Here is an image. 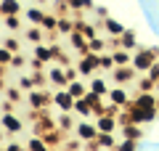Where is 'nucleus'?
<instances>
[{
    "mask_svg": "<svg viewBox=\"0 0 159 151\" xmlns=\"http://www.w3.org/2000/svg\"><path fill=\"white\" fill-rule=\"evenodd\" d=\"M74 114H77V119H93L96 117V109H93V103L82 95V98H74Z\"/></svg>",
    "mask_w": 159,
    "mask_h": 151,
    "instance_id": "obj_12",
    "label": "nucleus"
},
{
    "mask_svg": "<svg viewBox=\"0 0 159 151\" xmlns=\"http://www.w3.org/2000/svg\"><path fill=\"white\" fill-rule=\"evenodd\" d=\"M53 106L58 112H74V95L66 88H53Z\"/></svg>",
    "mask_w": 159,
    "mask_h": 151,
    "instance_id": "obj_5",
    "label": "nucleus"
},
{
    "mask_svg": "<svg viewBox=\"0 0 159 151\" xmlns=\"http://www.w3.org/2000/svg\"><path fill=\"white\" fill-rule=\"evenodd\" d=\"M148 50L154 53V58H159V48H157V45H148Z\"/></svg>",
    "mask_w": 159,
    "mask_h": 151,
    "instance_id": "obj_42",
    "label": "nucleus"
},
{
    "mask_svg": "<svg viewBox=\"0 0 159 151\" xmlns=\"http://www.w3.org/2000/svg\"><path fill=\"white\" fill-rule=\"evenodd\" d=\"M56 61L66 66V64H69V53H64V50H58V58H56Z\"/></svg>",
    "mask_w": 159,
    "mask_h": 151,
    "instance_id": "obj_41",
    "label": "nucleus"
},
{
    "mask_svg": "<svg viewBox=\"0 0 159 151\" xmlns=\"http://www.w3.org/2000/svg\"><path fill=\"white\" fill-rule=\"evenodd\" d=\"M154 88H157V82H154L148 74H143V77L138 80V90H154ZM154 93H157V90H154Z\"/></svg>",
    "mask_w": 159,
    "mask_h": 151,
    "instance_id": "obj_33",
    "label": "nucleus"
},
{
    "mask_svg": "<svg viewBox=\"0 0 159 151\" xmlns=\"http://www.w3.org/2000/svg\"><path fill=\"white\" fill-rule=\"evenodd\" d=\"M157 61L154 58V53L148 48H138V50H133V66L138 69V74H146L148 69H151V64Z\"/></svg>",
    "mask_w": 159,
    "mask_h": 151,
    "instance_id": "obj_4",
    "label": "nucleus"
},
{
    "mask_svg": "<svg viewBox=\"0 0 159 151\" xmlns=\"http://www.w3.org/2000/svg\"><path fill=\"white\" fill-rule=\"evenodd\" d=\"M64 72H66V80H69V82L80 77V69H77V66H72V64H66V66H64Z\"/></svg>",
    "mask_w": 159,
    "mask_h": 151,
    "instance_id": "obj_37",
    "label": "nucleus"
},
{
    "mask_svg": "<svg viewBox=\"0 0 159 151\" xmlns=\"http://www.w3.org/2000/svg\"><path fill=\"white\" fill-rule=\"evenodd\" d=\"M157 109H159V103H157Z\"/></svg>",
    "mask_w": 159,
    "mask_h": 151,
    "instance_id": "obj_46",
    "label": "nucleus"
},
{
    "mask_svg": "<svg viewBox=\"0 0 159 151\" xmlns=\"http://www.w3.org/2000/svg\"><path fill=\"white\" fill-rule=\"evenodd\" d=\"M3 45H6V48H8V50H11V53H21V40H19V37H16V34H13V32H11V34H8V37H6V40H3Z\"/></svg>",
    "mask_w": 159,
    "mask_h": 151,
    "instance_id": "obj_30",
    "label": "nucleus"
},
{
    "mask_svg": "<svg viewBox=\"0 0 159 151\" xmlns=\"http://www.w3.org/2000/svg\"><path fill=\"white\" fill-rule=\"evenodd\" d=\"M27 103H29L32 112H43V109L53 106V90H45V88L27 90Z\"/></svg>",
    "mask_w": 159,
    "mask_h": 151,
    "instance_id": "obj_1",
    "label": "nucleus"
},
{
    "mask_svg": "<svg viewBox=\"0 0 159 151\" xmlns=\"http://www.w3.org/2000/svg\"><path fill=\"white\" fill-rule=\"evenodd\" d=\"M93 119L98 125V133H119V119L111 117V114H98Z\"/></svg>",
    "mask_w": 159,
    "mask_h": 151,
    "instance_id": "obj_11",
    "label": "nucleus"
},
{
    "mask_svg": "<svg viewBox=\"0 0 159 151\" xmlns=\"http://www.w3.org/2000/svg\"><path fill=\"white\" fill-rule=\"evenodd\" d=\"M88 50H93V53H103V50H109V37H101V34L90 37V40H88Z\"/></svg>",
    "mask_w": 159,
    "mask_h": 151,
    "instance_id": "obj_22",
    "label": "nucleus"
},
{
    "mask_svg": "<svg viewBox=\"0 0 159 151\" xmlns=\"http://www.w3.org/2000/svg\"><path fill=\"white\" fill-rule=\"evenodd\" d=\"M3 27H6L8 32L16 34L19 29H21V13H11V16H3Z\"/></svg>",
    "mask_w": 159,
    "mask_h": 151,
    "instance_id": "obj_24",
    "label": "nucleus"
},
{
    "mask_svg": "<svg viewBox=\"0 0 159 151\" xmlns=\"http://www.w3.org/2000/svg\"><path fill=\"white\" fill-rule=\"evenodd\" d=\"M119 133H98L96 135V149H117Z\"/></svg>",
    "mask_w": 159,
    "mask_h": 151,
    "instance_id": "obj_17",
    "label": "nucleus"
},
{
    "mask_svg": "<svg viewBox=\"0 0 159 151\" xmlns=\"http://www.w3.org/2000/svg\"><path fill=\"white\" fill-rule=\"evenodd\" d=\"M6 149H8V151H24V149H27V143H16V140H8Z\"/></svg>",
    "mask_w": 159,
    "mask_h": 151,
    "instance_id": "obj_40",
    "label": "nucleus"
},
{
    "mask_svg": "<svg viewBox=\"0 0 159 151\" xmlns=\"http://www.w3.org/2000/svg\"><path fill=\"white\" fill-rule=\"evenodd\" d=\"M98 66H101V72H111L117 64H114V56L111 50H103V53H98Z\"/></svg>",
    "mask_w": 159,
    "mask_h": 151,
    "instance_id": "obj_28",
    "label": "nucleus"
},
{
    "mask_svg": "<svg viewBox=\"0 0 159 151\" xmlns=\"http://www.w3.org/2000/svg\"><path fill=\"white\" fill-rule=\"evenodd\" d=\"M138 143H141V140H133V138H119L117 149H122V151H135V149H138Z\"/></svg>",
    "mask_w": 159,
    "mask_h": 151,
    "instance_id": "obj_32",
    "label": "nucleus"
},
{
    "mask_svg": "<svg viewBox=\"0 0 159 151\" xmlns=\"http://www.w3.org/2000/svg\"><path fill=\"white\" fill-rule=\"evenodd\" d=\"M66 3H69V8H72V13H74V16H80L82 11H90V8L96 6L93 0H66Z\"/></svg>",
    "mask_w": 159,
    "mask_h": 151,
    "instance_id": "obj_27",
    "label": "nucleus"
},
{
    "mask_svg": "<svg viewBox=\"0 0 159 151\" xmlns=\"http://www.w3.org/2000/svg\"><path fill=\"white\" fill-rule=\"evenodd\" d=\"M111 80L114 85H130L138 80V69L133 64H125V66H114L111 69Z\"/></svg>",
    "mask_w": 159,
    "mask_h": 151,
    "instance_id": "obj_3",
    "label": "nucleus"
},
{
    "mask_svg": "<svg viewBox=\"0 0 159 151\" xmlns=\"http://www.w3.org/2000/svg\"><path fill=\"white\" fill-rule=\"evenodd\" d=\"M93 11H96V19H98V21H103V19L109 16V8H106V6H93Z\"/></svg>",
    "mask_w": 159,
    "mask_h": 151,
    "instance_id": "obj_38",
    "label": "nucleus"
},
{
    "mask_svg": "<svg viewBox=\"0 0 159 151\" xmlns=\"http://www.w3.org/2000/svg\"><path fill=\"white\" fill-rule=\"evenodd\" d=\"M74 117H77V114L74 112H61L56 117V125H58V130H64V133H74V127H77V122H74Z\"/></svg>",
    "mask_w": 159,
    "mask_h": 151,
    "instance_id": "obj_15",
    "label": "nucleus"
},
{
    "mask_svg": "<svg viewBox=\"0 0 159 151\" xmlns=\"http://www.w3.org/2000/svg\"><path fill=\"white\" fill-rule=\"evenodd\" d=\"M146 74H148V77H151V80H154V82H159V58H157V61H154V64H151V69H148V72H146Z\"/></svg>",
    "mask_w": 159,
    "mask_h": 151,
    "instance_id": "obj_39",
    "label": "nucleus"
},
{
    "mask_svg": "<svg viewBox=\"0 0 159 151\" xmlns=\"http://www.w3.org/2000/svg\"><path fill=\"white\" fill-rule=\"evenodd\" d=\"M77 69H80V77H93V74L101 72L98 66V53H85V56H77Z\"/></svg>",
    "mask_w": 159,
    "mask_h": 151,
    "instance_id": "obj_2",
    "label": "nucleus"
},
{
    "mask_svg": "<svg viewBox=\"0 0 159 151\" xmlns=\"http://www.w3.org/2000/svg\"><path fill=\"white\" fill-rule=\"evenodd\" d=\"M69 48L74 50V56H85V53H90L88 50V37L80 29H74L72 34H69Z\"/></svg>",
    "mask_w": 159,
    "mask_h": 151,
    "instance_id": "obj_10",
    "label": "nucleus"
},
{
    "mask_svg": "<svg viewBox=\"0 0 159 151\" xmlns=\"http://www.w3.org/2000/svg\"><path fill=\"white\" fill-rule=\"evenodd\" d=\"M66 90L74 95V98H82V95H85L90 88L85 85V80H82V77H77V80H72V82H66Z\"/></svg>",
    "mask_w": 159,
    "mask_h": 151,
    "instance_id": "obj_20",
    "label": "nucleus"
},
{
    "mask_svg": "<svg viewBox=\"0 0 159 151\" xmlns=\"http://www.w3.org/2000/svg\"><path fill=\"white\" fill-rule=\"evenodd\" d=\"M74 135H80L82 140H93V138L98 135V125H96V119H77Z\"/></svg>",
    "mask_w": 159,
    "mask_h": 151,
    "instance_id": "obj_8",
    "label": "nucleus"
},
{
    "mask_svg": "<svg viewBox=\"0 0 159 151\" xmlns=\"http://www.w3.org/2000/svg\"><path fill=\"white\" fill-rule=\"evenodd\" d=\"M19 88H21V90H32V88H34L32 74H21V77H19Z\"/></svg>",
    "mask_w": 159,
    "mask_h": 151,
    "instance_id": "obj_34",
    "label": "nucleus"
},
{
    "mask_svg": "<svg viewBox=\"0 0 159 151\" xmlns=\"http://www.w3.org/2000/svg\"><path fill=\"white\" fill-rule=\"evenodd\" d=\"M56 27H58V13H45L43 29H45V32H56Z\"/></svg>",
    "mask_w": 159,
    "mask_h": 151,
    "instance_id": "obj_31",
    "label": "nucleus"
},
{
    "mask_svg": "<svg viewBox=\"0 0 159 151\" xmlns=\"http://www.w3.org/2000/svg\"><path fill=\"white\" fill-rule=\"evenodd\" d=\"M119 138H133V140H141L143 138V125L138 122H127L119 127Z\"/></svg>",
    "mask_w": 159,
    "mask_h": 151,
    "instance_id": "obj_16",
    "label": "nucleus"
},
{
    "mask_svg": "<svg viewBox=\"0 0 159 151\" xmlns=\"http://www.w3.org/2000/svg\"><path fill=\"white\" fill-rule=\"evenodd\" d=\"M0 127L8 135H16L24 130V122H21V117H16V112H3L0 114Z\"/></svg>",
    "mask_w": 159,
    "mask_h": 151,
    "instance_id": "obj_6",
    "label": "nucleus"
},
{
    "mask_svg": "<svg viewBox=\"0 0 159 151\" xmlns=\"http://www.w3.org/2000/svg\"><path fill=\"white\" fill-rule=\"evenodd\" d=\"M34 3H40V6H45V3H48V0H34Z\"/></svg>",
    "mask_w": 159,
    "mask_h": 151,
    "instance_id": "obj_44",
    "label": "nucleus"
},
{
    "mask_svg": "<svg viewBox=\"0 0 159 151\" xmlns=\"http://www.w3.org/2000/svg\"><path fill=\"white\" fill-rule=\"evenodd\" d=\"M24 16H27V21H29V24H43V19H45V11H43V8H37V6H29L27 11H24Z\"/></svg>",
    "mask_w": 159,
    "mask_h": 151,
    "instance_id": "obj_26",
    "label": "nucleus"
},
{
    "mask_svg": "<svg viewBox=\"0 0 159 151\" xmlns=\"http://www.w3.org/2000/svg\"><path fill=\"white\" fill-rule=\"evenodd\" d=\"M101 29H103V32H106V34H111V37H119V34L125 32L127 27H125V24H122V21H119V19H114L111 13H109V16L103 19V21H101Z\"/></svg>",
    "mask_w": 159,
    "mask_h": 151,
    "instance_id": "obj_13",
    "label": "nucleus"
},
{
    "mask_svg": "<svg viewBox=\"0 0 159 151\" xmlns=\"http://www.w3.org/2000/svg\"><path fill=\"white\" fill-rule=\"evenodd\" d=\"M24 93H27V90H21V88H19V85H16V88H11V85H8V88L3 90V95H6V98L11 101L13 106H16V103H21V101H24Z\"/></svg>",
    "mask_w": 159,
    "mask_h": 151,
    "instance_id": "obj_25",
    "label": "nucleus"
},
{
    "mask_svg": "<svg viewBox=\"0 0 159 151\" xmlns=\"http://www.w3.org/2000/svg\"><path fill=\"white\" fill-rule=\"evenodd\" d=\"M45 74H48V85L51 88H66L69 80H66V72H64V64L53 61V66H48Z\"/></svg>",
    "mask_w": 159,
    "mask_h": 151,
    "instance_id": "obj_7",
    "label": "nucleus"
},
{
    "mask_svg": "<svg viewBox=\"0 0 159 151\" xmlns=\"http://www.w3.org/2000/svg\"><path fill=\"white\" fill-rule=\"evenodd\" d=\"M21 13V0H0V16Z\"/></svg>",
    "mask_w": 159,
    "mask_h": 151,
    "instance_id": "obj_21",
    "label": "nucleus"
},
{
    "mask_svg": "<svg viewBox=\"0 0 159 151\" xmlns=\"http://www.w3.org/2000/svg\"><path fill=\"white\" fill-rule=\"evenodd\" d=\"M11 58H13V53L6 45H0V64H3V66H11Z\"/></svg>",
    "mask_w": 159,
    "mask_h": 151,
    "instance_id": "obj_35",
    "label": "nucleus"
},
{
    "mask_svg": "<svg viewBox=\"0 0 159 151\" xmlns=\"http://www.w3.org/2000/svg\"><path fill=\"white\" fill-rule=\"evenodd\" d=\"M119 48H127V50H138V48H141V45H138V34L133 32L130 27L119 34Z\"/></svg>",
    "mask_w": 159,
    "mask_h": 151,
    "instance_id": "obj_18",
    "label": "nucleus"
},
{
    "mask_svg": "<svg viewBox=\"0 0 159 151\" xmlns=\"http://www.w3.org/2000/svg\"><path fill=\"white\" fill-rule=\"evenodd\" d=\"M106 101H111V103H117V106H127L133 98H130V93H127V85H114V88H109Z\"/></svg>",
    "mask_w": 159,
    "mask_h": 151,
    "instance_id": "obj_9",
    "label": "nucleus"
},
{
    "mask_svg": "<svg viewBox=\"0 0 159 151\" xmlns=\"http://www.w3.org/2000/svg\"><path fill=\"white\" fill-rule=\"evenodd\" d=\"M74 21H77V16H72V13H69V16H58V27H56V32L58 34H72L74 32Z\"/></svg>",
    "mask_w": 159,
    "mask_h": 151,
    "instance_id": "obj_19",
    "label": "nucleus"
},
{
    "mask_svg": "<svg viewBox=\"0 0 159 151\" xmlns=\"http://www.w3.org/2000/svg\"><path fill=\"white\" fill-rule=\"evenodd\" d=\"M27 58L21 56V53H13V58H11V69H21V66H27Z\"/></svg>",
    "mask_w": 159,
    "mask_h": 151,
    "instance_id": "obj_36",
    "label": "nucleus"
},
{
    "mask_svg": "<svg viewBox=\"0 0 159 151\" xmlns=\"http://www.w3.org/2000/svg\"><path fill=\"white\" fill-rule=\"evenodd\" d=\"M45 37H48V32L43 29V24H29L27 32H24V40H27V43H32V45L45 43Z\"/></svg>",
    "mask_w": 159,
    "mask_h": 151,
    "instance_id": "obj_14",
    "label": "nucleus"
},
{
    "mask_svg": "<svg viewBox=\"0 0 159 151\" xmlns=\"http://www.w3.org/2000/svg\"><path fill=\"white\" fill-rule=\"evenodd\" d=\"M6 135H8V133H6L3 127H0V143H3V138H6Z\"/></svg>",
    "mask_w": 159,
    "mask_h": 151,
    "instance_id": "obj_43",
    "label": "nucleus"
},
{
    "mask_svg": "<svg viewBox=\"0 0 159 151\" xmlns=\"http://www.w3.org/2000/svg\"><path fill=\"white\" fill-rule=\"evenodd\" d=\"M154 90H157V95H159V82H157V88H154Z\"/></svg>",
    "mask_w": 159,
    "mask_h": 151,
    "instance_id": "obj_45",
    "label": "nucleus"
},
{
    "mask_svg": "<svg viewBox=\"0 0 159 151\" xmlns=\"http://www.w3.org/2000/svg\"><path fill=\"white\" fill-rule=\"evenodd\" d=\"M27 149H37V151H45L48 149V143H45V138L40 133H32V138L27 140Z\"/></svg>",
    "mask_w": 159,
    "mask_h": 151,
    "instance_id": "obj_29",
    "label": "nucleus"
},
{
    "mask_svg": "<svg viewBox=\"0 0 159 151\" xmlns=\"http://www.w3.org/2000/svg\"><path fill=\"white\" fill-rule=\"evenodd\" d=\"M88 88H90V90H96V93H101V95H106V93H109V82H106V80L101 77V72H98V74H93V77H90Z\"/></svg>",
    "mask_w": 159,
    "mask_h": 151,
    "instance_id": "obj_23",
    "label": "nucleus"
}]
</instances>
